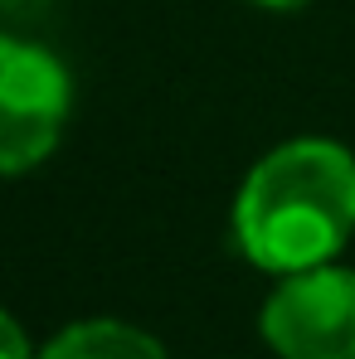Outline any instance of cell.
Returning a JSON list of instances; mask_svg holds the SVG:
<instances>
[{"label":"cell","instance_id":"277c9868","mask_svg":"<svg viewBox=\"0 0 355 359\" xmlns=\"http://www.w3.org/2000/svg\"><path fill=\"white\" fill-rule=\"evenodd\" d=\"M39 359H171L146 330L122 320H83L59 330Z\"/></svg>","mask_w":355,"mask_h":359},{"label":"cell","instance_id":"3957f363","mask_svg":"<svg viewBox=\"0 0 355 359\" xmlns=\"http://www.w3.org/2000/svg\"><path fill=\"white\" fill-rule=\"evenodd\" d=\"M258 325L283 359H355V272L321 262L283 277Z\"/></svg>","mask_w":355,"mask_h":359},{"label":"cell","instance_id":"52a82bcc","mask_svg":"<svg viewBox=\"0 0 355 359\" xmlns=\"http://www.w3.org/2000/svg\"><path fill=\"white\" fill-rule=\"evenodd\" d=\"M0 5H25V0H0Z\"/></svg>","mask_w":355,"mask_h":359},{"label":"cell","instance_id":"5b68a950","mask_svg":"<svg viewBox=\"0 0 355 359\" xmlns=\"http://www.w3.org/2000/svg\"><path fill=\"white\" fill-rule=\"evenodd\" d=\"M0 359H34L30 355V340H25V330H20V320L0 306Z\"/></svg>","mask_w":355,"mask_h":359},{"label":"cell","instance_id":"6da1fadb","mask_svg":"<svg viewBox=\"0 0 355 359\" xmlns=\"http://www.w3.org/2000/svg\"><path fill=\"white\" fill-rule=\"evenodd\" d=\"M355 233V161L336 141H288L253 165L234 204V243L263 272L331 262Z\"/></svg>","mask_w":355,"mask_h":359},{"label":"cell","instance_id":"8992f818","mask_svg":"<svg viewBox=\"0 0 355 359\" xmlns=\"http://www.w3.org/2000/svg\"><path fill=\"white\" fill-rule=\"evenodd\" d=\"M253 5H263V10H302L306 0H253Z\"/></svg>","mask_w":355,"mask_h":359},{"label":"cell","instance_id":"7a4b0ae2","mask_svg":"<svg viewBox=\"0 0 355 359\" xmlns=\"http://www.w3.org/2000/svg\"><path fill=\"white\" fill-rule=\"evenodd\" d=\"M68 73L25 39H0V175L34 170L63 136Z\"/></svg>","mask_w":355,"mask_h":359}]
</instances>
